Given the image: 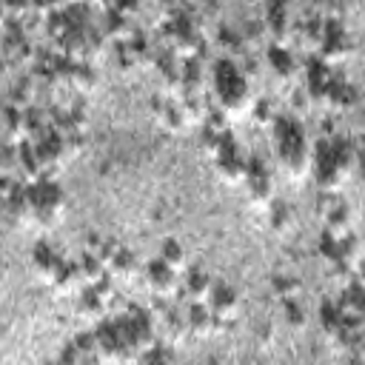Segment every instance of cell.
<instances>
[{
  "instance_id": "cell-1",
  "label": "cell",
  "mask_w": 365,
  "mask_h": 365,
  "mask_svg": "<svg viewBox=\"0 0 365 365\" xmlns=\"http://www.w3.org/2000/svg\"><path fill=\"white\" fill-rule=\"evenodd\" d=\"M211 86H214V108H220L228 123L237 117H245L254 106V91L251 80L242 77L240 63L231 57H220L211 68Z\"/></svg>"
},
{
  "instance_id": "cell-2",
  "label": "cell",
  "mask_w": 365,
  "mask_h": 365,
  "mask_svg": "<svg viewBox=\"0 0 365 365\" xmlns=\"http://www.w3.org/2000/svg\"><path fill=\"white\" fill-rule=\"evenodd\" d=\"M268 131H271V148L277 154L279 168L294 180L305 177L311 171V145L305 140L302 123L288 114H279Z\"/></svg>"
},
{
  "instance_id": "cell-3",
  "label": "cell",
  "mask_w": 365,
  "mask_h": 365,
  "mask_svg": "<svg viewBox=\"0 0 365 365\" xmlns=\"http://www.w3.org/2000/svg\"><path fill=\"white\" fill-rule=\"evenodd\" d=\"M31 191V222L37 225H54L66 211V194L54 180H40L29 185Z\"/></svg>"
},
{
  "instance_id": "cell-4",
  "label": "cell",
  "mask_w": 365,
  "mask_h": 365,
  "mask_svg": "<svg viewBox=\"0 0 365 365\" xmlns=\"http://www.w3.org/2000/svg\"><path fill=\"white\" fill-rule=\"evenodd\" d=\"M242 185H245L248 202L257 208H268V202L274 200V174L268 163L259 157H248V171H245Z\"/></svg>"
},
{
  "instance_id": "cell-5",
  "label": "cell",
  "mask_w": 365,
  "mask_h": 365,
  "mask_svg": "<svg viewBox=\"0 0 365 365\" xmlns=\"http://www.w3.org/2000/svg\"><path fill=\"white\" fill-rule=\"evenodd\" d=\"M143 279H145V288L160 299H174L180 294V274L163 265L160 259H151L143 268Z\"/></svg>"
},
{
  "instance_id": "cell-6",
  "label": "cell",
  "mask_w": 365,
  "mask_h": 365,
  "mask_svg": "<svg viewBox=\"0 0 365 365\" xmlns=\"http://www.w3.org/2000/svg\"><path fill=\"white\" fill-rule=\"evenodd\" d=\"M214 168L217 174L225 180V182H242L245 180V171H248V154L237 145V143H228L217 157H214Z\"/></svg>"
},
{
  "instance_id": "cell-7",
  "label": "cell",
  "mask_w": 365,
  "mask_h": 365,
  "mask_svg": "<svg viewBox=\"0 0 365 365\" xmlns=\"http://www.w3.org/2000/svg\"><path fill=\"white\" fill-rule=\"evenodd\" d=\"M214 288V279L208 271L202 268H185V274L180 277V299H185V305H194V302H208V294Z\"/></svg>"
},
{
  "instance_id": "cell-8",
  "label": "cell",
  "mask_w": 365,
  "mask_h": 365,
  "mask_svg": "<svg viewBox=\"0 0 365 365\" xmlns=\"http://www.w3.org/2000/svg\"><path fill=\"white\" fill-rule=\"evenodd\" d=\"M265 60H268V68L274 71V77H277L282 86H291V83L297 80V74H299V60H297V54H294L291 48L268 43Z\"/></svg>"
},
{
  "instance_id": "cell-9",
  "label": "cell",
  "mask_w": 365,
  "mask_h": 365,
  "mask_svg": "<svg viewBox=\"0 0 365 365\" xmlns=\"http://www.w3.org/2000/svg\"><path fill=\"white\" fill-rule=\"evenodd\" d=\"M31 265H34V271L40 274V279H46L48 285H54V282L60 279V274L66 271L68 259H66L63 254H57L51 245L37 242V245H34V254H31Z\"/></svg>"
},
{
  "instance_id": "cell-10",
  "label": "cell",
  "mask_w": 365,
  "mask_h": 365,
  "mask_svg": "<svg viewBox=\"0 0 365 365\" xmlns=\"http://www.w3.org/2000/svg\"><path fill=\"white\" fill-rule=\"evenodd\" d=\"M205 308L211 311L214 319H220V322H231V319L237 317V311H240V297H237V291H234L231 285H225V282H214Z\"/></svg>"
},
{
  "instance_id": "cell-11",
  "label": "cell",
  "mask_w": 365,
  "mask_h": 365,
  "mask_svg": "<svg viewBox=\"0 0 365 365\" xmlns=\"http://www.w3.org/2000/svg\"><path fill=\"white\" fill-rule=\"evenodd\" d=\"M185 325H188V334H191V336H200V339H202V336H211V334H220V331L228 328L225 322L214 319L211 311H208L202 302L185 305Z\"/></svg>"
},
{
  "instance_id": "cell-12",
  "label": "cell",
  "mask_w": 365,
  "mask_h": 365,
  "mask_svg": "<svg viewBox=\"0 0 365 365\" xmlns=\"http://www.w3.org/2000/svg\"><path fill=\"white\" fill-rule=\"evenodd\" d=\"M68 86H71V91L88 97V94L97 91V86H100V74H97V68H94L91 63H74V66H71Z\"/></svg>"
},
{
  "instance_id": "cell-13",
  "label": "cell",
  "mask_w": 365,
  "mask_h": 365,
  "mask_svg": "<svg viewBox=\"0 0 365 365\" xmlns=\"http://www.w3.org/2000/svg\"><path fill=\"white\" fill-rule=\"evenodd\" d=\"M265 217H268V228L274 234H288L294 228V208L285 202V200H271L268 208H265Z\"/></svg>"
},
{
  "instance_id": "cell-14",
  "label": "cell",
  "mask_w": 365,
  "mask_h": 365,
  "mask_svg": "<svg viewBox=\"0 0 365 365\" xmlns=\"http://www.w3.org/2000/svg\"><path fill=\"white\" fill-rule=\"evenodd\" d=\"M106 271H108V277H111V279H114V277L128 279V277H134V274L140 271V259H137V254H134V251H128V248H117V251L111 254V259H108Z\"/></svg>"
},
{
  "instance_id": "cell-15",
  "label": "cell",
  "mask_w": 365,
  "mask_h": 365,
  "mask_svg": "<svg viewBox=\"0 0 365 365\" xmlns=\"http://www.w3.org/2000/svg\"><path fill=\"white\" fill-rule=\"evenodd\" d=\"M160 262L168 265L171 271H177L182 277V271L188 268V254H185L182 242L180 240H171V237L163 240V245H160Z\"/></svg>"
},
{
  "instance_id": "cell-16",
  "label": "cell",
  "mask_w": 365,
  "mask_h": 365,
  "mask_svg": "<svg viewBox=\"0 0 365 365\" xmlns=\"http://www.w3.org/2000/svg\"><path fill=\"white\" fill-rule=\"evenodd\" d=\"M157 120H160V125H163L165 131H171V134H180V131H185V128H188L177 100H168V103L163 106V111L157 114Z\"/></svg>"
},
{
  "instance_id": "cell-17",
  "label": "cell",
  "mask_w": 365,
  "mask_h": 365,
  "mask_svg": "<svg viewBox=\"0 0 365 365\" xmlns=\"http://www.w3.org/2000/svg\"><path fill=\"white\" fill-rule=\"evenodd\" d=\"M248 114H251V120H254L259 128H271V125H274V120L279 117V114H277L274 100H268V97H257Z\"/></svg>"
},
{
  "instance_id": "cell-18",
  "label": "cell",
  "mask_w": 365,
  "mask_h": 365,
  "mask_svg": "<svg viewBox=\"0 0 365 365\" xmlns=\"http://www.w3.org/2000/svg\"><path fill=\"white\" fill-rule=\"evenodd\" d=\"M311 97L305 94V88H297V86H291L288 88V117H294V120H299L302 123V117L311 111Z\"/></svg>"
},
{
  "instance_id": "cell-19",
  "label": "cell",
  "mask_w": 365,
  "mask_h": 365,
  "mask_svg": "<svg viewBox=\"0 0 365 365\" xmlns=\"http://www.w3.org/2000/svg\"><path fill=\"white\" fill-rule=\"evenodd\" d=\"M271 285H274V294H277L282 302L297 299V294H299V288H302V282H299L294 274H277Z\"/></svg>"
},
{
  "instance_id": "cell-20",
  "label": "cell",
  "mask_w": 365,
  "mask_h": 365,
  "mask_svg": "<svg viewBox=\"0 0 365 365\" xmlns=\"http://www.w3.org/2000/svg\"><path fill=\"white\" fill-rule=\"evenodd\" d=\"M282 314L291 328H305V311H302V305H297V299L282 302Z\"/></svg>"
},
{
  "instance_id": "cell-21",
  "label": "cell",
  "mask_w": 365,
  "mask_h": 365,
  "mask_svg": "<svg viewBox=\"0 0 365 365\" xmlns=\"http://www.w3.org/2000/svg\"><path fill=\"white\" fill-rule=\"evenodd\" d=\"M6 68H9V63H6V57H3V54H0V74H3V71H6Z\"/></svg>"
},
{
  "instance_id": "cell-22",
  "label": "cell",
  "mask_w": 365,
  "mask_h": 365,
  "mask_svg": "<svg viewBox=\"0 0 365 365\" xmlns=\"http://www.w3.org/2000/svg\"><path fill=\"white\" fill-rule=\"evenodd\" d=\"M0 365H3V356H0Z\"/></svg>"
}]
</instances>
